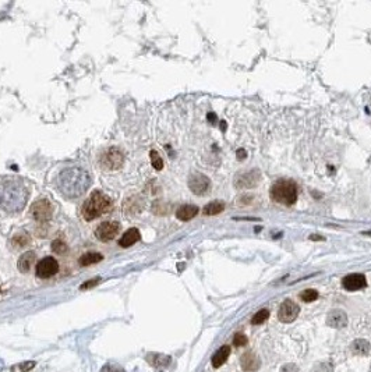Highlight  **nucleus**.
Returning a JSON list of instances; mask_svg holds the SVG:
<instances>
[{"label": "nucleus", "instance_id": "obj_12", "mask_svg": "<svg viewBox=\"0 0 371 372\" xmlns=\"http://www.w3.org/2000/svg\"><path fill=\"white\" fill-rule=\"evenodd\" d=\"M342 286L348 292H357L367 286V279L362 273H350L342 279Z\"/></svg>", "mask_w": 371, "mask_h": 372}, {"label": "nucleus", "instance_id": "obj_6", "mask_svg": "<svg viewBox=\"0 0 371 372\" xmlns=\"http://www.w3.org/2000/svg\"><path fill=\"white\" fill-rule=\"evenodd\" d=\"M260 182L261 172L258 169H253V170L237 174L236 177H235V187L240 188V190H248V188L257 187Z\"/></svg>", "mask_w": 371, "mask_h": 372}, {"label": "nucleus", "instance_id": "obj_4", "mask_svg": "<svg viewBox=\"0 0 371 372\" xmlns=\"http://www.w3.org/2000/svg\"><path fill=\"white\" fill-rule=\"evenodd\" d=\"M271 198L285 206L293 205L297 201V186L292 180H278L271 187Z\"/></svg>", "mask_w": 371, "mask_h": 372}, {"label": "nucleus", "instance_id": "obj_9", "mask_svg": "<svg viewBox=\"0 0 371 372\" xmlns=\"http://www.w3.org/2000/svg\"><path fill=\"white\" fill-rule=\"evenodd\" d=\"M101 165L106 170H118L123 165V153L118 148L108 149L101 158Z\"/></svg>", "mask_w": 371, "mask_h": 372}, {"label": "nucleus", "instance_id": "obj_19", "mask_svg": "<svg viewBox=\"0 0 371 372\" xmlns=\"http://www.w3.org/2000/svg\"><path fill=\"white\" fill-rule=\"evenodd\" d=\"M230 356V347L229 346H222L215 354L212 356V365L215 368H219L221 365L226 363V360Z\"/></svg>", "mask_w": 371, "mask_h": 372}, {"label": "nucleus", "instance_id": "obj_26", "mask_svg": "<svg viewBox=\"0 0 371 372\" xmlns=\"http://www.w3.org/2000/svg\"><path fill=\"white\" fill-rule=\"evenodd\" d=\"M150 156H151V163H152L154 169H157V170H162V167H164V160H162V158L159 156L158 152H157V150H151Z\"/></svg>", "mask_w": 371, "mask_h": 372}, {"label": "nucleus", "instance_id": "obj_31", "mask_svg": "<svg viewBox=\"0 0 371 372\" xmlns=\"http://www.w3.org/2000/svg\"><path fill=\"white\" fill-rule=\"evenodd\" d=\"M237 156H239V159H240V160H243V159L246 158V150L245 149L237 150Z\"/></svg>", "mask_w": 371, "mask_h": 372}, {"label": "nucleus", "instance_id": "obj_30", "mask_svg": "<svg viewBox=\"0 0 371 372\" xmlns=\"http://www.w3.org/2000/svg\"><path fill=\"white\" fill-rule=\"evenodd\" d=\"M281 372H299V368L294 364H286L281 368Z\"/></svg>", "mask_w": 371, "mask_h": 372}, {"label": "nucleus", "instance_id": "obj_3", "mask_svg": "<svg viewBox=\"0 0 371 372\" xmlns=\"http://www.w3.org/2000/svg\"><path fill=\"white\" fill-rule=\"evenodd\" d=\"M113 208L112 199L103 194L102 191L95 190L91 192L89 198L82 205V216L85 221H94L105 214H109Z\"/></svg>", "mask_w": 371, "mask_h": 372}, {"label": "nucleus", "instance_id": "obj_22", "mask_svg": "<svg viewBox=\"0 0 371 372\" xmlns=\"http://www.w3.org/2000/svg\"><path fill=\"white\" fill-rule=\"evenodd\" d=\"M13 244L17 247H25L30 244V236L25 233V231H21V233H17L14 238H13Z\"/></svg>", "mask_w": 371, "mask_h": 372}, {"label": "nucleus", "instance_id": "obj_20", "mask_svg": "<svg viewBox=\"0 0 371 372\" xmlns=\"http://www.w3.org/2000/svg\"><path fill=\"white\" fill-rule=\"evenodd\" d=\"M103 260L102 254L99 253H85L80 257V265L81 266H88V265H94Z\"/></svg>", "mask_w": 371, "mask_h": 372}, {"label": "nucleus", "instance_id": "obj_18", "mask_svg": "<svg viewBox=\"0 0 371 372\" xmlns=\"http://www.w3.org/2000/svg\"><path fill=\"white\" fill-rule=\"evenodd\" d=\"M370 343L366 339H357L350 344V350L356 356H367L370 353Z\"/></svg>", "mask_w": 371, "mask_h": 372}, {"label": "nucleus", "instance_id": "obj_16", "mask_svg": "<svg viewBox=\"0 0 371 372\" xmlns=\"http://www.w3.org/2000/svg\"><path fill=\"white\" fill-rule=\"evenodd\" d=\"M198 214V208L196 205H182L176 211V218L182 222H189L193 218H196Z\"/></svg>", "mask_w": 371, "mask_h": 372}, {"label": "nucleus", "instance_id": "obj_32", "mask_svg": "<svg viewBox=\"0 0 371 372\" xmlns=\"http://www.w3.org/2000/svg\"><path fill=\"white\" fill-rule=\"evenodd\" d=\"M310 240H313V241H324V237H320V236H310Z\"/></svg>", "mask_w": 371, "mask_h": 372}, {"label": "nucleus", "instance_id": "obj_33", "mask_svg": "<svg viewBox=\"0 0 371 372\" xmlns=\"http://www.w3.org/2000/svg\"><path fill=\"white\" fill-rule=\"evenodd\" d=\"M221 128H222V130H225V128H226V123H225V121H222Z\"/></svg>", "mask_w": 371, "mask_h": 372}, {"label": "nucleus", "instance_id": "obj_13", "mask_svg": "<svg viewBox=\"0 0 371 372\" xmlns=\"http://www.w3.org/2000/svg\"><path fill=\"white\" fill-rule=\"evenodd\" d=\"M327 325L333 329H342L348 325V314L343 309H332L327 315Z\"/></svg>", "mask_w": 371, "mask_h": 372}, {"label": "nucleus", "instance_id": "obj_34", "mask_svg": "<svg viewBox=\"0 0 371 372\" xmlns=\"http://www.w3.org/2000/svg\"><path fill=\"white\" fill-rule=\"evenodd\" d=\"M370 372H371V371H370Z\"/></svg>", "mask_w": 371, "mask_h": 372}, {"label": "nucleus", "instance_id": "obj_5", "mask_svg": "<svg viewBox=\"0 0 371 372\" xmlns=\"http://www.w3.org/2000/svg\"><path fill=\"white\" fill-rule=\"evenodd\" d=\"M53 205L47 198H38L31 205V216L37 222H49L53 216Z\"/></svg>", "mask_w": 371, "mask_h": 372}, {"label": "nucleus", "instance_id": "obj_25", "mask_svg": "<svg viewBox=\"0 0 371 372\" xmlns=\"http://www.w3.org/2000/svg\"><path fill=\"white\" fill-rule=\"evenodd\" d=\"M300 298L304 302H313V301H316L318 298V292L314 290V289H307L300 294Z\"/></svg>", "mask_w": 371, "mask_h": 372}, {"label": "nucleus", "instance_id": "obj_21", "mask_svg": "<svg viewBox=\"0 0 371 372\" xmlns=\"http://www.w3.org/2000/svg\"><path fill=\"white\" fill-rule=\"evenodd\" d=\"M225 211V204L222 201H212L209 204H206L203 209V212L206 216H213V215H219Z\"/></svg>", "mask_w": 371, "mask_h": 372}, {"label": "nucleus", "instance_id": "obj_8", "mask_svg": "<svg viewBox=\"0 0 371 372\" xmlns=\"http://www.w3.org/2000/svg\"><path fill=\"white\" fill-rule=\"evenodd\" d=\"M300 307L292 300H285L278 311V319L284 324H290L299 317Z\"/></svg>", "mask_w": 371, "mask_h": 372}, {"label": "nucleus", "instance_id": "obj_27", "mask_svg": "<svg viewBox=\"0 0 371 372\" xmlns=\"http://www.w3.org/2000/svg\"><path fill=\"white\" fill-rule=\"evenodd\" d=\"M52 251L55 254H64L67 251V246L63 240H55L52 243Z\"/></svg>", "mask_w": 371, "mask_h": 372}, {"label": "nucleus", "instance_id": "obj_1", "mask_svg": "<svg viewBox=\"0 0 371 372\" xmlns=\"http://www.w3.org/2000/svg\"><path fill=\"white\" fill-rule=\"evenodd\" d=\"M30 197L28 186L16 177L0 182V209L6 214H18L27 205Z\"/></svg>", "mask_w": 371, "mask_h": 372}, {"label": "nucleus", "instance_id": "obj_2", "mask_svg": "<svg viewBox=\"0 0 371 372\" xmlns=\"http://www.w3.org/2000/svg\"><path fill=\"white\" fill-rule=\"evenodd\" d=\"M91 186V176L85 169L71 166L63 169L56 177L59 192L69 199H76L85 194Z\"/></svg>", "mask_w": 371, "mask_h": 372}, {"label": "nucleus", "instance_id": "obj_14", "mask_svg": "<svg viewBox=\"0 0 371 372\" xmlns=\"http://www.w3.org/2000/svg\"><path fill=\"white\" fill-rule=\"evenodd\" d=\"M240 364H242V368L243 371L246 372H255L260 370V358L255 356L254 353H246L242 356V360H240Z\"/></svg>", "mask_w": 371, "mask_h": 372}, {"label": "nucleus", "instance_id": "obj_15", "mask_svg": "<svg viewBox=\"0 0 371 372\" xmlns=\"http://www.w3.org/2000/svg\"><path fill=\"white\" fill-rule=\"evenodd\" d=\"M140 238H141V234H140V230L135 229H128L122 236V238L119 240V246L123 247V248H128V247H131L133 244H135L137 241H140Z\"/></svg>", "mask_w": 371, "mask_h": 372}, {"label": "nucleus", "instance_id": "obj_17", "mask_svg": "<svg viewBox=\"0 0 371 372\" xmlns=\"http://www.w3.org/2000/svg\"><path fill=\"white\" fill-rule=\"evenodd\" d=\"M34 262H35V253H32V251L24 253L23 255L20 257L18 262H17V268H18L20 272L27 273V272H30V269L32 268Z\"/></svg>", "mask_w": 371, "mask_h": 372}, {"label": "nucleus", "instance_id": "obj_29", "mask_svg": "<svg viewBox=\"0 0 371 372\" xmlns=\"http://www.w3.org/2000/svg\"><path fill=\"white\" fill-rule=\"evenodd\" d=\"M99 282H101V279H98V277H96V279H94V280H88V282H85V283H82L80 289H81V290H87V289H91V287H94V286L98 285Z\"/></svg>", "mask_w": 371, "mask_h": 372}, {"label": "nucleus", "instance_id": "obj_11", "mask_svg": "<svg viewBox=\"0 0 371 372\" xmlns=\"http://www.w3.org/2000/svg\"><path fill=\"white\" fill-rule=\"evenodd\" d=\"M119 230H120V223L119 222H103L101 223L96 230H95V236L99 241H111L118 236Z\"/></svg>", "mask_w": 371, "mask_h": 372}, {"label": "nucleus", "instance_id": "obj_10", "mask_svg": "<svg viewBox=\"0 0 371 372\" xmlns=\"http://www.w3.org/2000/svg\"><path fill=\"white\" fill-rule=\"evenodd\" d=\"M37 276L41 279H47V277L55 276L59 272V262L56 261L53 257H46L41 260L37 265Z\"/></svg>", "mask_w": 371, "mask_h": 372}, {"label": "nucleus", "instance_id": "obj_7", "mask_svg": "<svg viewBox=\"0 0 371 372\" xmlns=\"http://www.w3.org/2000/svg\"><path fill=\"white\" fill-rule=\"evenodd\" d=\"M189 188L196 195H206L211 190V180L203 173H193L189 177Z\"/></svg>", "mask_w": 371, "mask_h": 372}, {"label": "nucleus", "instance_id": "obj_23", "mask_svg": "<svg viewBox=\"0 0 371 372\" xmlns=\"http://www.w3.org/2000/svg\"><path fill=\"white\" fill-rule=\"evenodd\" d=\"M269 318V311L268 309H260L258 312H255V315L251 318V324L253 325H261L264 324Z\"/></svg>", "mask_w": 371, "mask_h": 372}, {"label": "nucleus", "instance_id": "obj_28", "mask_svg": "<svg viewBox=\"0 0 371 372\" xmlns=\"http://www.w3.org/2000/svg\"><path fill=\"white\" fill-rule=\"evenodd\" d=\"M247 343H248V339L246 337V335H243V333H236V335H235L233 344H235L236 347H243Z\"/></svg>", "mask_w": 371, "mask_h": 372}, {"label": "nucleus", "instance_id": "obj_24", "mask_svg": "<svg viewBox=\"0 0 371 372\" xmlns=\"http://www.w3.org/2000/svg\"><path fill=\"white\" fill-rule=\"evenodd\" d=\"M34 367H35V361H24V363H21V364L13 365V367L10 368V371H11V372H28V371H31Z\"/></svg>", "mask_w": 371, "mask_h": 372}]
</instances>
